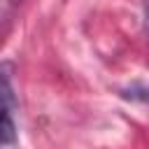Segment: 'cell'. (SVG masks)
Listing matches in <instances>:
<instances>
[{"label":"cell","mask_w":149,"mask_h":149,"mask_svg":"<svg viewBox=\"0 0 149 149\" xmlns=\"http://www.w3.org/2000/svg\"><path fill=\"white\" fill-rule=\"evenodd\" d=\"M16 98L12 88V77L7 65H0V147H9L16 142Z\"/></svg>","instance_id":"obj_1"},{"label":"cell","mask_w":149,"mask_h":149,"mask_svg":"<svg viewBox=\"0 0 149 149\" xmlns=\"http://www.w3.org/2000/svg\"><path fill=\"white\" fill-rule=\"evenodd\" d=\"M19 5H21V0H0V37L7 33Z\"/></svg>","instance_id":"obj_2"},{"label":"cell","mask_w":149,"mask_h":149,"mask_svg":"<svg viewBox=\"0 0 149 149\" xmlns=\"http://www.w3.org/2000/svg\"><path fill=\"white\" fill-rule=\"evenodd\" d=\"M147 19H149V9H147Z\"/></svg>","instance_id":"obj_3"}]
</instances>
